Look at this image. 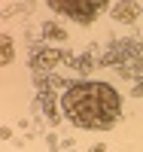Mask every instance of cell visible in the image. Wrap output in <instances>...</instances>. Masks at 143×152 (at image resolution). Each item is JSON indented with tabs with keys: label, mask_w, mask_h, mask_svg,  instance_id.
Segmentation results:
<instances>
[{
	"label": "cell",
	"mask_w": 143,
	"mask_h": 152,
	"mask_svg": "<svg viewBox=\"0 0 143 152\" xmlns=\"http://www.w3.org/2000/svg\"><path fill=\"white\" fill-rule=\"evenodd\" d=\"M58 61H67V55L64 52H58V49H40V46H34V52H31V67L34 70H46V67H52V64H58Z\"/></svg>",
	"instance_id": "obj_4"
},
{
	"label": "cell",
	"mask_w": 143,
	"mask_h": 152,
	"mask_svg": "<svg viewBox=\"0 0 143 152\" xmlns=\"http://www.w3.org/2000/svg\"><path fill=\"white\" fill-rule=\"evenodd\" d=\"M140 94H143V79H140V82L134 85V97H140Z\"/></svg>",
	"instance_id": "obj_7"
},
{
	"label": "cell",
	"mask_w": 143,
	"mask_h": 152,
	"mask_svg": "<svg viewBox=\"0 0 143 152\" xmlns=\"http://www.w3.org/2000/svg\"><path fill=\"white\" fill-rule=\"evenodd\" d=\"M43 37H52V40H67V31L58 28L55 21H46V24H43Z\"/></svg>",
	"instance_id": "obj_6"
},
{
	"label": "cell",
	"mask_w": 143,
	"mask_h": 152,
	"mask_svg": "<svg viewBox=\"0 0 143 152\" xmlns=\"http://www.w3.org/2000/svg\"><path fill=\"white\" fill-rule=\"evenodd\" d=\"M52 12L70 18V21H79V24H92L103 9L110 6V0H46Z\"/></svg>",
	"instance_id": "obj_2"
},
{
	"label": "cell",
	"mask_w": 143,
	"mask_h": 152,
	"mask_svg": "<svg viewBox=\"0 0 143 152\" xmlns=\"http://www.w3.org/2000/svg\"><path fill=\"white\" fill-rule=\"evenodd\" d=\"M15 61V43L9 34H0V67H9Z\"/></svg>",
	"instance_id": "obj_5"
},
{
	"label": "cell",
	"mask_w": 143,
	"mask_h": 152,
	"mask_svg": "<svg viewBox=\"0 0 143 152\" xmlns=\"http://www.w3.org/2000/svg\"><path fill=\"white\" fill-rule=\"evenodd\" d=\"M92 152H107V146H103V143H98V146H92Z\"/></svg>",
	"instance_id": "obj_9"
},
{
	"label": "cell",
	"mask_w": 143,
	"mask_h": 152,
	"mask_svg": "<svg viewBox=\"0 0 143 152\" xmlns=\"http://www.w3.org/2000/svg\"><path fill=\"white\" fill-rule=\"evenodd\" d=\"M140 3L137 0H119V3H113L110 6V15L116 18V21H122V24H134L137 18H140Z\"/></svg>",
	"instance_id": "obj_3"
},
{
	"label": "cell",
	"mask_w": 143,
	"mask_h": 152,
	"mask_svg": "<svg viewBox=\"0 0 143 152\" xmlns=\"http://www.w3.org/2000/svg\"><path fill=\"white\" fill-rule=\"evenodd\" d=\"M6 137H9V128H6V125H0V140H6Z\"/></svg>",
	"instance_id": "obj_8"
},
{
	"label": "cell",
	"mask_w": 143,
	"mask_h": 152,
	"mask_svg": "<svg viewBox=\"0 0 143 152\" xmlns=\"http://www.w3.org/2000/svg\"><path fill=\"white\" fill-rule=\"evenodd\" d=\"M58 100L64 119L82 131H110L122 119V94L110 82H70Z\"/></svg>",
	"instance_id": "obj_1"
}]
</instances>
